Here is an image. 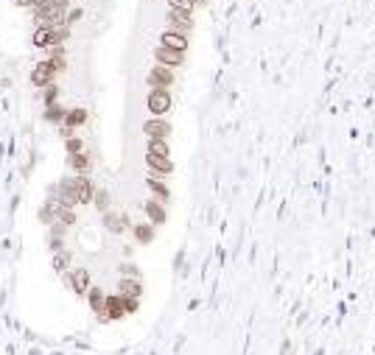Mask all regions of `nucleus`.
Instances as JSON below:
<instances>
[{"instance_id":"f257e3e1","label":"nucleus","mask_w":375,"mask_h":355,"mask_svg":"<svg viewBox=\"0 0 375 355\" xmlns=\"http://www.w3.org/2000/svg\"><path fill=\"white\" fill-rule=\"evenodd\" d=\"M64 67H68L64 59H42V62H37V64H34V70H31V87L42 90V87L53 84L56 76L62 73Z\"/></svg>"},{"instance_id":"f03ea898","label":"nucleus","mask_w":375,"mask_h":355,"mask_svg":"<svg viewBox=\"0 0 375 355\" xmlns=\"http://www.w3.org/2000/svg\"><path fill=\"white\" fill-rule=\"evenodd\" d=\"M64 39H68V28H48V26H39L37 31H34L31 42H34V48H39V51H51V48H59Z\"/></svg>"},{"instance_id":"7ed1b4c3","label":"nucleus","mask_w":375,"mask_h":355,"mask_svg":"<svg viewBox=\"0 0 375 355\" xmlns=\"http://www.w3.org/2000/svg\"><path fill=\"white\" fill-rule=\"evenodd\" d=\"M146 109L151 112V117H165L171 109V92L163 87H151L146 96Z\"/></svg>"},{"instance_id":"20e7f679","label":"nucleus","mask_w":375,"mask_h":355,"mask_svg":"<svg viewBox=\"0 0 375 355\" xmlns=\"http://www.w3.org/2000/svg\"><path fill=\"white\" fill-rule=\"evenodd\" d=\"M64 280H68V286L73 288L79 297H87V291L93 288V280H90V271L84 269V266H73V269L64 274Z\"/></svg>"},{"instance_id":"39448f33","label":"nucleus","mask_w":375,"mask_h":355,"mask_svg":"<svg viewBox=\"0 0 375 355\" xmlns=\"http://www.w3.org/2000/svg\"><path fill=\"white\" fill-rule=\"evenodd\" d=\"M56 199H59V207H68L73 210L79 204V193H76V176H64L62 182L56 185Z\"/></svg>"},{"instance_id":"423d86ee","label":"nucleus","mask_w":375,"mask_h":355,"mask_svg":"<svg viewBox=\"0 0 375 355\" xmlns=\"http://www.w3.org/2000/svg\"><path fill=\"white\" fill-rule=\"evenodd\" d=\"M154 56V64H163V67H182V62H185V53L182 51H174V48H165V45H157V48L151 51Z\"/></svg>"},{"instance_id":"0eeeda50","label":"nucleus","mask_w":375,"mask_h":355,"mask_svg":"<svg viewBox=\"0 0 375 355\" xmlns=\"http://www.w3.org/2000/svg\"><path fill=\"white\" fill-rule=\"evenodd\" d=\"M174 81H177L174 79V70L163 67V64H151V70H148V76H146V84L148 87H163V90H168Z\"/></svg>"},{"instance_id":"6e6552de","label":"nucleus","mask_w":375,"mask_h":355,"mask_svg":"<svg viewBox=\"0 0 375 355\" xmlns=\"http://www.w3.org/2000/svg\"><path fill=\"white\" fill-rule=\"evenodd\" d=\"M143 134H146L148 140H168L171 123L165 121V117H148V121L143 123Z\"/></svg>"},{"instance_id":"1a4fd4ad","label":"nucleus","mask_w":375,"mask_h":355,"mask_svg":"<svg viewBox=\"0 0 375 355\" xmlns=\"http://www.w3.org/2000/svg\"><path fill=\"white\" fill-rule=\"evenodd\" d=\"M146 165H148V174L160 176V179H165L168 174H174V162H171V157H160V154H148L146 151Z\"/></svg>"},{"instance_id":"9d476101","label":"nucleus","mask_w":375,"mask_h":355,"mask_svg":"<svg viewBox=\"0 0 375 355\" xmlns=\"http://www.w3.org/2000/svg\"><path fill=\"white\" fill-rule=\"evenodd\" d=\"M87 305H90V311L98 316V322H109V319H106V294L101 291L98 286H93L90 291H87Z\"/></svg>"},{"instance_id":"9b49d317","label":"nucleus","mask_w":375,"mask_h":355,"mask_svg":"<svg viewBox=\"0 0 375 355\" xmlns=\"http://www.w3.org/2000/svg\"><path fill=\"white\" fill-rule=\"evenodd\" d=\"M190 28H193V17H190V11H168V31H177V34H190Z\"/></svg>"},{"instance_id":"f8f14e48","label":"nucleus","mask_w":375,"mask_h":355,"mask_svg":"<svg viewBox=\"0 0 375 355\" xmlns=\"http://www.w3.org/2000/svg\"><path fill=\"white\" fill-rule=\"evenodd\" d=\"M76 193H79V204H93L98 187L93 185V179L87 174H76Z\"/></svg>"},{"instance_id":"ddd939ff","label":"nucleus","mask_w":375,"mask_h":355,"mask_svg":"<svg viewBox=\"0 0 375 355\" xmlns=\"http://www.w3.org/2000/svg\"><path fill=\"white\" fill-rule=\"evenodd\" d=\"M123 316H129L123 297L118 291L115 294H106V319H109V322H121Z\"/></svg>"},{"instance_id":"4468645a","label":"nucleus","mask_w":375,"mask_h":355,"mask_svg":"<svg viewBox=\"0 0 375 355\" xmlns=\"http://www.w3.org/2000/svg\"><path fill=\"white\" fill-rule=\"evenodd\" d=\"M143 212H146V218L157 227V224H165L168 221V212H165V204L157 202V199H146L143 202Z\"/></svg>"},{"instance_id":"2eb2a0df","label":"nucleus","mask_w":375,"mask_h":355,"mask_svg":"<svg viewBox=\"0 0 375 355\" xmlns=\"http://www.w3.org/2000/svg\"><path fill=\"white\" fill-rule=\"evenodd\" d=\"M118 294H121L123 299H140L143 297L140 277H121V282H118Z\"/></svg>"},{"instance_id":"dca6fc26","label":"nucleus","mask_w":375,"mask_h":355,"mask_svg":"<svg viewBox=\"0 0 375 355\" xmlns=\"http://www.w3.org/2000/svg\"><path fill=\"white\" fill-rule=\"evenodd\" d=\"M146 187L151 191V196L157 199V202H163V204L171 199V191H168V185H165V179H160V176H154V174L146 176Z\"/></svg>"},{"instance_id":"f3484780","label":"nucleus","mask_w":375,"mask_h":355,"mask_svg":"<svg viewBox=\"0 0 375 355\" xmlns=\"http://www.w3.org/2000/svg\"><path fill=\"white\" fill-rule=\"evenodd\" d=\"M104 227L106 232L112 235H123L132 224H129V216H115V212H104Z\"/></svg>"},{"instance_id":"a211bd4d","label":"nucleus","mask_w":375,"mask_h":355,"mask_svg":"<svg viewBox=\"0 0 375 355\" xmlns=\"http://www.w3.org/2000/svg\"><path fill=\"white\" fill-rule=\"evenodd\" d=\"M160 45L185 53L188 51V37H185V34H177V31H163V34H160Z\"/></svg>"},{"instance_id":"6ab92c4d","label":"nucleus","mask_w":375,"mask_h":355,"mask_svg":"<svg viewBox=\"0 0 375 355\" xmlns=\"http://www.w3.org/2000/svg\"><path fill=\"white\" fill-rule=\"evenodd\" d=\"M87 117H90V115H87L84 106H70V109H68V117H64L62 126H68V129H73V132H76L79 126H84V123H87Z\"/></svg>"},{"instance_id":"aec40b11","label":"nucleus","mask_w":375,"mask_h":355,"mask_svg":"<svg viewBox=\"0 0 375 355\" xmlns=\"http://www.w3.org/2000/svg\"><path fill=\"white\" fill-rule=\"evenodd\" d=\"M68 165L76 171V174H87V171L93 168V151H81V154L68 157Z\"/></svg>"},{"instance_id":"412c9836","label":"nucleus","mask_w":375,"mask_h":355,"mask_svg":"<svg viewBox=\"0 0 375 355\" xmlns=\"http://www.w3.org/2000/svg\"><path fill=\"white\" fill-rule=\"evenodd\" d=\"M132 235H135V241H138V244H151V241H154V224H151V221L135 224V227H132Z\"/></svg>"},{"instance_id":"4be33fe9","label":"nucleus","mask_w":375,"mask_h":355,"mask_svg":"<svg viewBox=\"0 0 375 355\" xmlns=\"http://www.w3.org/2000/svg\"><path fill=\"white\" fill-rule=\"evenodd\" d=\"M64 117H68V109L59 106V104H53V106L45 109V121H51V123H64Z\"/></svg>"},{"instance_id":"5701e85b","label":"nucleus","mask_w":375,"mask_h":355,"mask_svg":"<svg viewBox=\"0 0 375 355\" xmlns=\"http://www.w3.org/2000/svg\"><path fill=\"white\" fill-rule=\"evenodd\" d=\"M146 151H148V154H160V157H171L168 140H148V143H146Z\"/></svg>"},{"instance_id":"b1692460","label":"nucleus","mask_w":375,"mask_h":355,"mask_svg":"<svg viewBox=\"0 0 375 355\" xmlns=\"http://www.w3.org/2000/svg\"><path fill=\"white\" fill-rule=\"evenodd\" d=\"M56 101H59V87H56V84L42 87V104H45V106H53Z\"/></svg>"},{"instance_id":"393cba45","label":"nucleus","mask_w":375,"mask_h":355,"mask_svg":"<svg viewBox=\"0 0 375 355\" xmlns=\"http://www.w3.org/2000/svg\"><path fill=\"white\" fill-rule=\"evenodd\" d=\"M64 151H68V157H73V154H81L84 151V143H81V137H68L64 140Z\"/></svg>"},{"instance_id":"a878e982","label":"nucleus","mask_w":375,"mask_h":355,"mask_svg":"<svg viewBox=\"0 0 375 355\" xmlns=\"http://www.w3.org/2000/svg\"><path fill=\"white\" fill-rule=\"evenodd\" d=\"M56 221L64 224V227H73V224H76V212L68 210V207H59V210H56Z\"/></svg>"},{"instance_id":"bb28decb","label":"nucleus","mask_w":375,"mask_h":355,"mask_svg":"<svg viewBox=\"0 0 375 355\" xmlns=\"http://www.w3.org/2000/svg\"><path fill=\"white\" fill-rule=\"evenodd\" d=\"M68 266H70V252H56V257H53V269L62 271V274H68Z\"/></svg>"},{"instance_id":"cd10ccee","label":"nucleus","mask_w":375,"mask_h":355,"mask_svg":"<svg viewBox=\"0 0 375 355\" xmlns=\"http://www.w3.org/2000/svg\"><path fill=\"white\" fill-rule=\"evenodd\" d=\"M95 207H98L101 212H109V193L104 191V187H98V193H95Z\"/></svg>"},{"instance_id":"c85d7f7f","label":"nucleus","mask_w":375,"mask_h":355,"mask_svg":"<svg viewBox=\"0 0 375 355\" xmlns=\"http://www.w3.org/2000/svg\"><path fill=\"white\" fill-rule=\"evenodd\" d=\"M118 271H121V277H138L140 274L135 263H121V266H118Z\"/></svg>"},{"instance_id":"c756f323","label":"nucleus","mask_w":375,"mask_h":355,"mask_svg":"<svg viewBox=\"0 0 375 355\" xmlns=\"http://www.w3.org/2000/svg\"><path fill=\"white\" fill-rule=\"evenodd\" d=\"M168 6L174 11H193V3H190V0H168Z\"/></svg>"},{"instance_id":"7c9ffc66","label":"nucleus","mask_w":375,"mask_h":355,"mask_svg":"<svg viewBox=\"0 0 375 355\" xmlns=\"http://www.w3.org/2000/svg\"><path fill=\"white\" fill-rule=\"evenodd\" d=\"M123 302H126V313H138L140 299H123Z\"/></svg>"},{"instance_id":"2f4dec72","label":"nucleus","mask_w":375,"mask_h":355,"mask_svg":"<svg viewBox=\"0 0 375 355\" xmlns=\"http://www.w3.org/2000/svg\"><path fill=\"white\" fill-rule=\"evenodd\" d=\"M76 20H81V9H73V11H68V26H73Z\"/></svg>"},{"instance_id":"473e14b6","label":"nucleus","mask_w":375,"mask_h":355,"mask_svg":"<svg viewBox=\"0 0 375 355\" xmlns=\"http://www.w3.org/2000/svg\"><path fill=\"white\" fill-rule=\"evenodd\" d=\"M51 249H53V252H62V238L51 241Z\"/></svg>"},{"instance_id":"72a5a7b5","label":"nucleus","mask_w":375,"mask_h":355,"mask_svg":"<svg viewBox=\"0 0 375 355\" xmlns=\"http://www.w3.org/2000/svg\"><path fill=\"white\" fill-rule=\"evenodd\" d=\"M190 3H193V9H196V6H207V0H190Z\"/></svg>"},{"instance_id":"f704fd0d","label":"nucleus","mask_w":375,"mask_h":355,"mask_svg":"<svg viewBox=\"0 0 375 355\" xmlns=\"http://www.w3.org/2000/svg\"><path fill=\"white\" fill-rule=\"evenodd\" d=\"M73 3H76V0H73Z\"/></svg>"}]
</instances>
